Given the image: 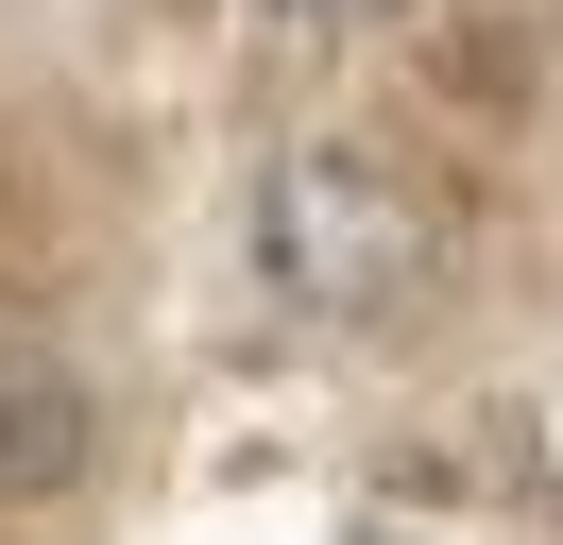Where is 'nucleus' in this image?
Segmentation results:
<instances>
[{
    "label": "nucleus",
    "instance_id": "2",
    "mask_svg": "<svg viewBox=\"0 0 563 545\" xmlns=\"http://www.w3.org/2000/svg\"><path fill=\"white\" fill-rule=\"evenodd\" d=\"M86 460H103V392H86L35 324H0V511H18V494H69Z\"/></svg>",
    "mask_w": 563,
    "mask_h": 545
},
{
    "label": "nucleus",
    "instance_id": "1",
    "mask_svg": "<svg viewBox=\"0 0 563 545\" xmlns=\"http://www.w3.org/2000/svg\"><path fill=\"white\" fill-rule=\"evenodd\" d=\"M256 290L290 324H393V307L444 290V204L358 136H308V154L256 170Z\"/></svg>",
    "mask_w": 563,
    "mask_h": 545
},
{
    "label": "nucleus",
    "instance_id": "3",
    "mask_svg": "<svg viewBox=\"0 0 563 545\" xmlns=\"http://www.w3.org/2000/svg\"><path fill=\"white\" fill-rule=\"evenodd\" d=\"M290 34H358V18H393V0H274Z\"/></svg>",
    "mask_w": 563,
    "mask_h": 545
}]
</instances>
